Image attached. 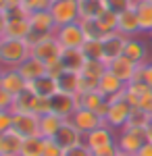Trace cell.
Instances as JSON below:
<instances>
[{
  "label": "cell",
  "instance_id": "cell-1",
  "mask_svg": "<svg viewBox=\"0 0 152 156\" xmlns=\"http://www.w3.org/2000/svg\"><path fill=\"white\" fill-rule=\"evenodd\" d=\"M29 56H31V46L27 40L2 37V44H0V67L2 69L19 67Z\"/></svg>",
  "mask_w": 152,
  "mask_h": 156
},
{
  "label": "cell",
  "instance_id": "cell-2",
  "mask_svg": "<svg viewBox=\"0 0 152 156\" xmlns=\"http://www.w3.org/2000/svg\"><path fill=\"white\" fill-rule=\"evenodd\" d=\"M131 110H133V106L125 100L123 94L113 98V100H108V110L104 115V125H108L110 129H119V131L125 129Z\"/></svg>",
  "mask_w": 152,
  "mask_h": 156
},
{
  "label": "cell",
  "instance_id": "cell-3",
  "mask_svg": "<svg viewBox=\"0 0 152 156\" xmlns=\"http://www.w3.org/2000/svg\"><path fill=\"white\" fill-rule=\"evenodd\" d=\"M29 42V46H31V56H35L38 60H42V62H54V60H59L60 56V44L59 40L52 36H42V37H35V40H27Z\"/></svg>",
  "mask_w": 152,
  "mask_h": 156
},
{
  "label": "cell",
  "instance_id": "cell-4",
  "mask_svg": "<svg viewBox=\"0 0 152 156\" xmlns=\"http://www.w3.org/2000/svg\"><path fill=\"white\" fill-rule=\"evenodd\" d=\"M48 11L52 15L56 27L77 23L79 21V0H52Z\"/></svg>",
  "mask_w": 152,
  "mask_h": 156
},
{
  "label": "cell",
  "instance_id": "cell-5",
  "mask_svg": "<svg viewBox=\"0 0 152 156\" xmlns=\"http://www.w3.org/2000/svg\"><path fill=\"white\" fill-rule=\"evenodd\" d=\"M69 121L73 123V127L81 133V135L94 131V129H98L100 125H104V119H102L98 112L88 110V108H81V106L73 110V115L69 117Z\"/></svg>",
  "mask_w": 152,
  "mask_h": 156
},
{
  "label": "cell",
  "instance_id": "cell-6",
  "mask_svg": "<svg viewBox=\"0 0 152 156\" xmlns=\"http://www.w3.org/2000/svg\"><path fill=\"white\" fill-rule=\"evenodd\" d=\"M54 37L59 40L60 48H81L83 42H85V34H83L79 21L77 23L63 25V27H56Z\"/></svg>",
  "mask_w": 152,
  "mask_h": 156
},
{
  "label": "cell",
  "instance_id": "cell-7",
  "mask_svg": "<svg viewBox=\"0 0 152 156\" xmlns=\"http://www.w3.org/2000/svg\"><path fill=\"white\" fill-rule=\"evenodd\" d=\"M29 25H31V36H29V40H35V37H42V36H52L56 31V23H54L50 11L31 12L29 15Z\"/></svg>",
  "mask_w": 152,
  "mask_h": 156
},
{
  "label": "cell",
  "instance_id": "cell-8",
  "mask_svg": "<svg viewBox=\"0 0 152 156\" xmlns=\"http://www.w3.org/2000/svg\"><path fill=\"white\" fill-rule=\"evenodd\" d=\"M125 42H127V37L123 36V34H119V31L106 34V36L100 40V44H102V60H104L106 65L113 62L115 58H119V56H123Z\"/></svg>",
  "mask_w": 152,
  "mask_h": 156
},
{
  "label": "cell",
  "instance_id": "cell-9",
  "mask_svg": "<svg viewBox=\"0 0 152 156\" xmlns=\"http://www.w3.org/2000/svg\"><path fill=\"white\" fill-rule=\"evenodd\" d=\"M83 144L88 146L92 152L100 150V148H106V146L117 144V135H115V129H110L108 125H100L98 129L85 133L83 135Z\"/></svg>",
  "mask_w": 152,
  "mask_h": 156
},
{
  "label": "cell",
  "instance_id": "cell-10",
  "mask_svg": "<svg viewBox=\"0 0 152 156\" xmlns=\"http://www.w3.org/2000/svg\"><path fill=\"white\" fill-rule=\"evenodd\" d=\"M77 100V108H88V110H94V112H98L102 119H104L106 110H108V100H106L98 90H90V92H81V94H77L75 96Z\"/></svg>",
  "mask_w": 152,
  "mask_h": 156
},
{
  "label": "cell",
  "instance_id": "cell-11",
  "mask_svg": "<svg viewBox=\"0 0 152 156\" xmlns=\"http://www.w3.org/2000/svg\"><path fill=\"white\" fill-rule=\"evenodd\" d=\"M146 144V133L142 131H133V129H121L117 135V146L121 152L127 154H138L142 146Z\"/></svg>",
  "mask_w": 152,
  "mask_h": 156
},
{
  "label": "cell",
  "instance_id": "cell-12",
  "mask_svg": "<svg viewBox=\"0 0 152 156\" xmlns=\"http://www.w3.org/2000/svg\"><path fill=\"white\" fill-rule=\"evenodd\" d=\"M13 131H17L21 137H34L40 135V117L38 115H19L13 117Z\"/></svg>",
  "mask_w": 152,
  "mask_h": 156
},
{
  "label": "cell",
  "instance_id": "cell-13",
  "mask_svg": "<svg viewBox=\"0 0 152 156\" xmlns=\"http://www.w3.org/2000/svg\"><path fill=\"white\" fill-rule=\"evenodd\" d=\"M0 87H4L13 98L19 96L21 92H25L29 83L23 79V75L19 73L17 67H13V69H2V79H0Z\"/></svg>",
  "mask_w": 152,
  "mask_h": 156
},
{
  "label": "cell",
  "instance_id": "cell-14",
  "mask_svg": "<svg viewBox=\"0 0 152 156\" xmlns=\"http://www.w3.org/2000/svg\"><path fill=\"white\" fill-rule=\"evenodd\" d=\"M117 31L123 34L125 37H136V36L142 34L140 21H138V15H136V9L133 6L117 15Z\"/></svg>",
  "mask_w": 152,
  "mask_h": 156
},
{
  "label": "cell",
  "instance_id": "cell-15",
  "mask_svg": "<svg viewBox=\"0 0 152 156\" xmlns=\"http://www.w3.org/2000/svg\"><path fill=\"white\" fill-rule=\"evenodd\" d=\"M108 71L113 73V75H117L119 79L127 85V83L133 81V75L138 71V62L129 60L127 56H119V58H115L113 62H108Z\"/></svg>",
  "mask_w": 152,
  "mask_h": 156
},
{
  "label": "cell",
  "instance_id": "cell-16",
  "mask_svg": "<svg viewBox=\"0 0 152 156\" xmlns=\"http://www.w3.org/2000/svg\"><path fill=\"white\" fill-rule=\"evenodd\" d=\"M98 92H100L106 100H113V98L121 96V94L125 92V83L119 79L117 75H113V73L106 69V73L100 77V81H98Z\"/></svg>",
  "mask_w": 152,
  "mask_h": 156
},
{
  "label": "cell",
  "instance_id": "cell-17",
  "mask_svg": "<svg viewBox=\"0 0 152 156\" xmlns=\"http://www.w3.org/2000/svg\"><path fill=\"white\" fill-rule=\"evenodd\" d=\"M123 56H127L129 60H133V62H148V56H150V50L146 46V42H142L140 37H127V42H125V50H123Z\"/></svg>",
  "mask_w": 152,
  "mask_h": 156
},
{
  "label": "cell",
  "instance_id": "cell-18",
  "mask_svg": "<svg viewBox=\"0 0 152 156\" xmlns=\"http://www.w3.org/2000/svg\"><path fill=\"white\" fill-rule=\"evenodd\" d=\"M19 73L23 75V79L27 81V83H31V81H35V79H40L42 75H46L48 73V67L46 62H42V60H38L35 56H29V58H25L19 67Z\"/></svg>",
  "mask_w": 152,
  "mask_h": 156
},
{
  "label": "cell",
  "instance_id": "cell-19",
  "mask_svg": "<svg viewBox=\"0 0 152 156\" xmlns=\"http://www.w3.org/2000/svg\"><path fill=\"white\" fill-rule=\"evenodd\" d=\"M56 144L63 148V150H67V148H71V146H75V144H79V142H83V135L75 127H73V123H71L69 119L63 123V127H60L59 131H56V135L52 137Z\"/></svg>",
  "mask_w": 152,
  "mask_h": 156
},
{
  "label": "cell",
  "instance_id": "cell-20",
  "mask_svg": "<svg viewBox=\"0 0 152 156\" xmlns=\"http://www.w3.org/2000/svg\"><path fill=\"white\" fill-rule=\"evenodd\" d=\"M50 106H52V112H56V115H60V117L69 119L71 115H73V110L77 108V100H75V96L56 92L54 96L50 98Z\"/></svg>",
  "mask_w": 152,
  "mask_h": 156
},
{
  "label": "cell",
  "instance_id": "cell-21",
  "mask_svg": "<svg viewBox=\"0 0 152 156\" xmlns=\"http://www.w3.org/2000/svg\"><path fill=\"white\" fill-rule=\"evenodd\" d=\"M60 65L65 71H81L83 62H85V54L81 52V48H63L60 50Z\"/></svg>",
  "mask_w": 152,
  "mask_h": 156
},
{
  "label": "cell",
  "instance_id": "cell-22",
  "mask_svg": "<svg viewBox=\"0 0 152 156\" xmlns=\"http://www.w3.org/2000/svg\"><path fill=\"white\" fill-rule=\"evenodd\" d=\"M56 87L63 94L69 96H77L81 92V83H79V73L77 71H63L56 77Z\"/></svg>",
  "mask_w": 152,
  "mask_h": 156
},
{
  "label": "cell",
  "instance_id": "cell-23",
  "mask_svg": "<svg viewBox=\"0 0 152 156\" xmlns=\"http://www.w3.org/2000/svg\"><path fill=\"white\" fill-rule=\"evenodd\" d=\"M35 104H38V96L27 87L19 96H15L11 110L13 112H19V115H35Z\"/></svg>",
  "mask_w": 152,
  "mask_h": 156
},
{
  "label": "cell",
  "instance_id": "cell-24",
  "mask_svg": "<svg viewBox=\"0 0 152 156\" xmlns=\"http://www.w3.org/2000/svg\"><path fill=\"white\" fill-rule=\"evenodd\" d=\"M21 144H23V137L17 131L11 129L0 133V156H19Z\"/></svg>",
  "mask_w": 152,
  "mask_h": 156
},
{
  "label": "cell",
  "instance_id": "cell-25",
  "mask_svg": "<svg viewBox=\"0 0 152 156\" xmlns=\"http://www.w3.org/2000/svg\"><path fill=\"white\" fill-rule=\"evenodd\" d=\"M65 117H60L56 112H48L44 117H40V135L42 137H46V140H52L56 131H59L60 127H63V123H65Z\"/></svg>",
  "mask_w": 152,
  "mask_h": 156
},
{
  "label": "cell",
  "instance_id": "cell-26",
  "mask_svg": "<svg viewBox=\"0 0 152 156\" xmlns=\"http://www.w3.org/2000/svg\"><path fill=\"white\" fill-rule=\"evenodd\" d=\"M29 90H31L38 98H52L56 92H59V87H56V79L50 77V75H42L40 79L31 81V83H29Z\"/></svg>",
  "mask_w": 152,
  "mask_h": 156
},
{
  "label": "cell",
  "instance_id": "cell-27",
  "mask_svg": "<svg viewBox=\"0 0 152 156\" xmlns=\"http://www.w3.org/2000/svg\"><path fill=\"white\" fill-rule=\"evenodd\" d=\"M133 9H136L138 21H140L142 34L148 36V34L152 31V2H148V0H136Z\"/></svg>",
  "mask_w": 152,
  "mask_h": 156
},
{
  "label": "cell",
  "instance_id": "cell-28",
  "mask_svg": "<svg viewBox=\"0 0 152 156\" xmlns=\"http://www.w3.org/2000/svg\"><path fill=\"white\" fill-rule=\"evenodd\" d=\"M104 11V0H79V19H98Z\"/></svg>",
  "mask_w": 152,
  "mask_h": 156
},
{
  "label": "cell",
  "instance_id": "cell-29",
  "mask_svg": "<svg viewBox=\"0 0 152 156\" xmlns=\"http://www.w3.org/2000/svg\"><path fill=\"white\" fill-rule=\"evenodd\" d=\"M148 90H150V85L140 83V81H131V83L125 85L123 96H125V100H127L133 108H138V104L142 102V98L146 96V92H148Z\"/></svg>",
  "mask_w": 152,
  "mask_h": 156
},
{
  "label": "cell",
  "instance_id": "cell-30",
  "mask_svg": "<svg viewBox=\"0 0 152 156\" xmlns=\"http://www.w3.org/2000/svg\"><path fill=\"white\" fill-rule=\"evenodd\" d=\"M44 144H46V137L42 135H34V137H25L19 156H42L44 154Z\"/></svg>",
  "mask_w": 152,
  "mask_h": 156
},
{
  "label": "cell",
  "instance_id": "cell-31",
  "mask_svg": "<svg viewBox=\"0 0 152 156\" xmlns=\"http://www.w3.org/2000/svg\"><path fill=\"white\" fill-rule=\"evenodd\" d=\"M150 121H152V117L148 112H144L142 108H133L131 115H129V121H127V125H125V129H133V131L146 133V127L150 125Z\"/></svg>",
  "mask_w": 152,
  "mask_h": 156
},
{
  "label": "cell",
  "instance_id": "cell-32",
  "mask_svg": "<svg viewBox=\"0 0 152 156\" xmlns=\"http://www.w3.org/2000/svg\"><path fill=\"white\" fill-rule=\"evenodd\" d=\"M106 69H108V65H106L102 58H85V62H83V67H81L79 73H83V75H88V77L100 81V77L106 73Z\"/></svg>",
  "mask_w": 152,
  "mask_h": 156
},
{
  "label": "cell",
  "instance_id": "cell-33",
  "mask_svg": "<svg viewBox=\"0 0 152 156\" xmlns=\"http://www.w3.org/2000/svg\"><path fill=\"white\" fill-rule=\"evenodd\" d=\"M79 25L85 34V40H102L106 36L104 29L98 23V19H79Z\"/></svg>",
  "mask_w": 152,
  "mask_h": 156
},
{
  "label": "cell",
  "instance_id": "cell-34",
  "mask_svg": "<svg viewBox=\"0 0 152 156\" xmlns=\"http://www.w3.org/2000/svg\"><path fill=\"white\" fill-rule=\"evenodd\" d=\"M81 52L85 58H102V44L100 40H85L81 46Z\"/></svg>",
  "mask_w": 152,
  "mask_h": 156
},
{
  "label": "cell",
  "instance_id": "cell-35",
  "mask_svg": "<svg viewBox=\"0 0 152 156\" xmlns=\"http://www.w3.org/2000/svg\"><path fill=\"white\" fill-rule=\"evenodd\" d=\"M98 23H100V27L104 29V34H113V31H117V12L104 11L100 17H98Z\"/></svg>",
  "mask_w": 152,
  "mask_h": 156
},
{
  "label": "cell",
  "instance_id": "cell-36",
  "mask_svg": "<svg viewBox=\"0 0 152 156\" xmlns=\"http://www.w3.org/2000/svg\"><path fill=\"white\" fill-rule=\"evenodd\" d=\"M52 4V0H21V9H23L27 15H31L35 11H48Z\"/></svg>",
  "mask_w": 152,
  "mask_h": 156
},
{
  "label": "cell",
  "instance_id": "cell-37",
  "mask_svg": "<svg viewBox=\"0 0 152 156\" xmlns=\"http://www.w3.org/2000/svg\"><path fill=\"white\" fill-rule=\"evenodd\" d=\"M133 4H136V0H104L106 11H113V12H117V15L131 9Z\"/></svg>",
  "mask_w": 152,
  "mask_h": 156
},
{
  "label": "cell",
  "instance_id": "cell-38",
  "mask_svg": "<svg viewBox=\"0 0 152 156\" xmlns=\"http://www.w3.org/2000/svg\"><path fill=\"white\" fill-rule=\"evenodd\" d=\"M63 156H94V154L83 142H79V144H75V146H71V148H67V150H63Z\"/></svg>",
  "mask_w": 152,
  "mask_h": 156
},
{
  "label": "cell",
  "instance_id": "cell-39",
  "mask_svg": "<svg viewBox=\"0 0 152 156\" xmlns=\"http://www.w3.org/2000/svg\"><path fill=\"white\" fill-rule=\"evenodd\" d=\"M13 117H15L13 110H0V133L13 129Z\"/></svg>",
  "mask_w": 152,
  "mask_h": 156
},
{
  "label": "cell",
  "instance_id": "cell-40",
  "mask_svg": "<svg viewBox=\"0 0 152 156\" xmlns=\"http://www.w3.org/2000/svg\"><path fill=\"white\" fill-rule=\"evenodd\" d=\"M42 156H63V148H60L54 140H46V144H44V154Z\"/></svg>",
  "mask_w": 152,
  "mask_h": 156
},
{
  "label": "cell",
  "instance_id": "cell-41",
  "mask_svg": "<svg viewBox=\"0 0 152 156\" xmlns=\"http://www.w3.org/2000/svg\"><path fill=\"white\" fill-rule=\"evenodd\" d=\"M13 100H15V98H13L4 87H0V110H11L13 108Z\"/></svg>",
  "mask_w": 152,
  "mask_h": 156
},
{
  "label": "cell",
  "instance_id": "cell-42",
  "mask_svg": "<svg viewBox=\"0 0 152 156\" xmlns=\"http://www.w3.org/2000/svg\"><path fill=\"white\" fill-rule=\"evenodd\" d=\"M138 108H142L144 112H148V115L152 117V87L146 92V96L142 98V102L138 104Z\"/></svg>",
  "mask_w": 152,
  "mask_h": 156
},
{
  "label": "cell",
  "instance_id": "cell-43",
  "mask_svg": "<svg viewBox=\"0 0 152 156\" xmlns=\"http://www.w3.org/2000/svg\"><path fill=\"white\" fill-rule=\"evenodd\" d=\"M94 156H117L119 154V146L113 144V146H106V148H100V150H96L92 152Z\"/></svg>",
  "mask_w": 152,
  "mask_h": 156
},
{
  "label": "cell",
  "instance_id": "cell-44",
  "mask_svg": "<svg viewBox=\"0 0 152 156\" xmlns=\"http://www.w3.org/2000/svg\"><path fill=\"white\" fill-rule=\"evenodd\" d=\"M6 23H9V17H6V11L0 9V37L4 36V29H6Z\"/></svg>",
  "mask_w": 152,
  "mask_h": 156
},
{
  "label": "cell",
  "instance_id": "cell-45",
  "mask_svg": "<svg viewBox=\"0 0 152 156\" xmlns=\"http://www.w3.org/2000/svg\"><path fill=\"white\" fill-rule=\"evenodd\" d=\"M138 156H152V142H148V140H146V144L138 150Z\"/></svg>",
  "mask_w": 152,
  "mask_h": 156
},
{
  "label": "cell",
  "instance_id": "cell-46",
  "mask_svg": "<svg viewBox=\"0 0 152 156\" xmlns=\"http://www.w3.org/2000/svg\"><path fill=\"white\" fill-rule=\"evenodd\" d=\"M4 4H6V9H15L21 4V0H4Z\"/></svg>",
  "mask_w": 152,
  "mask_h": 156
},
{
  "label": "cell",
  "instance_id": "cell-47",
  "mask_svg": "<svg viewBox=\"0 0 152 156\" xmlns=\"http://www.w3.org/2000/svg\"><path fill=\"white\" fill-rule=\"evenodd\" d=\"M146 140H148V142H152V121H150V125L146 127Z\"/></svg>",
  "mask_w": 152,
  "mask_h": 156
},
{
  "label": "cell",
  "instance_id": "cell-48",
  "mask_svg": "<svg viewBox=\"0 0 152 156\" xmlns=\"http://www.w3.org/2000/svg\"><path fill=\"white\" fill-rule=\"evenodd\" d=\"M117 156H138V154H127V152H121V150H119Z\"/></svg>",
  "mask_w": 152,
  "mask_h": 156
},
{
  "label": "cell",
  "instance_id": "cell-49",
  "mask_svg": "<svg viewBox=\"0 0 152 156\" xmlns=\"http://www.w3.org/2000/svg\"><path fill=\"white\" fill-rule=\"evenodd\" d=\"M148 37H150V42H152V31H150V34H148Z\"/></svg>",
  "mask_w": 152,
  "mask_h": 156
},
{
  "label": "cell",
  "instance_id": "cell-50",
  "mask_svg": "<svg viewBox=\"0 0 152 156\" xmlns=\"http://www.w3.org/2000/svg\"><path fill=\"white\" fill-rule=\"evenodd\" d=\"M0 79H2V67H0Z\"/></svg>",
  "mask_w": 152,
  "mask_h": 156
},
{
  "label": "cell",
  "instance_id": "cell-51",
  "mask_svg": "<svg viewBox=\"0 0 152 156\" xmlns=\"http://www.w3.org/2000/svg\"><path fill=\"white\" fill-rule=\"evenodd\" d=\"M0 44H2V37H0Z\"/></svg>",
  "mask_w": 152,
  "mask_h": 156
},
{
  "label": "cell",
  "instance_id": "cell-52",
  "mask_svg": "<svg viewBox=\"0 0 152 156\" xmlns=\"http://www.w3.org/2000/svg\"><path fill=\"white\" fill-rule=\"evenodd\" d=\"M148 2H152V0H148Z\"/></svg>",
  "mask_w": 152,
  "mask_h": 156
}]
</instances>
